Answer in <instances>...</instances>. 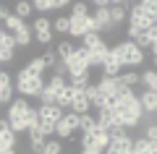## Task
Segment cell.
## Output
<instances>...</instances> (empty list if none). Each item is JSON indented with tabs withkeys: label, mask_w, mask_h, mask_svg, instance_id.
<instances>
[{
	"label": "cell",
	"mask_w": 157,
	"mask_h": 154,
	"mask_svg": "<svg viewBox=\"0 0 157 154\" xmlns=\"http://www.w3.org/2000/svg\"><path fill=\"white\" fill-rule=\"evenodd\" d=\"M113 110L118 112V120L123 123L126 128H139L141 118L147 115L144 107H141V102H139V97H136L134 89H128V86H123L118 92L115 102H113Z\"/></svg>",
	"instance_id": "cell-1"
},
{
	"label": "cell",
	"mask_w": 157,
	"mask_h": 154,
	"mask_svg": "<svg viewBox=\"0 0 157 154\" xmlns=\"http://www.w3.org/2000/svg\"><path fill=\"white\" fill-rule=\"evenodd\" d=\"M8 123H11V128L16 133L29 131L32 126L39 123V112H37V107H32L26 102V97H18L8 105Z\"/></svg>",
	"instance_id": "cell-2"
},
{
	"label": "cell",
	"mask_w": 157,
	"mask_h": 154,
	"mask_svg": "<svg viewBox=\"0 0 157 154\" xmlns=\"http://www.w3.org/2000/svg\"><path fill=\"white\" fill-rule=\"evenodd\" d=\"M121 60H123V68H139L144 63V50L134 42V39H126V42H118L115 47H110Z\"/></svg>",
	"instance_id": "cell-3"
},
{
	"label": "cell",
	"mask_w": 157,
	"mask_h": 154,
	"mask_svg": "<svg viewBox=\"0 0 157 154\" xmlns=\"http://www.w3.org/2000/svg\"><path fill=\"white\" fill-rule=\"evenodd\" d=\"M42 89H45L42 76H34V73H29L26 68L16 73V92L21 94V97H39Z\"/></svg>",
	"instance_id": "cell-4"
},
{
	"label": "cell",
	"mask_w": 157,
	"mask_h": 154,
	"mask_svg": "<svg viewBox=\"0 0 157 154\" xmlns=\"http://www.w3.org/2000/svg\"><path fill=\"white\" fill-rule=\"evenodd\" d=\"M107 144H110V133L105 128L97 126L94 131H86L81 133V149H97V152H105Z\"/></svg>",
	"instance_id": "cell-5"
},
{
	"label": "cell",
	"mask_w": 157,
	"mask_h": 154,
	"mask_svg": "<svg viewBox=\"0 0 157 154\" xmlns=\"http://www.w3.org/2000/svg\"><path fill=\"white\" fill-rule=\"evenodd\" d=\"M66 68H68V76H76V73H84V71H89V50L81 44V47H76V52H73L71 58H66Z\"/></svg>",
	"instance_id": "cell-6"
},
{
	"label": "cell",
	"mask_w": 157,
	"mask_h": 154,
	"mask_svg": "<svg viewBox=\"0 0 157 154\" xmlns=\"http://www.w3.org/2000/svg\"><path fill=\"white\" fill-rule=\"evenodd\" d=\"M155 21H157V16H152L141 3H139V6H134V8H128V26H136L139 32H147Z\"/></svg>",
	"instance_id": "cell-7"
},
{
	"label": "cell",
	"mask_w": 157,
	"mask_h": 154,
	"mask_svg": "<svg viewBox=\"0 0 157 154\" xmlns=\"http://www.w3.org/2000/svg\"><path fill=\"white\" fill-rule=\"evenodd\" d=\"M76 131H78V115L76 112H66V115L55 123V136L60 138V141L63 138H71Z\"/></svg>",
	"instance_id": "cell-8"
},
{
	"label": "cell",
	"mask_w": 157,
	"mask_h": 154,
	"mask_svg": "<svg viewBox=\"0 0 157 154\" xmlns=\"http://www.w3.org/2000/svg\"><path fill=\"white\" fill-rule=\"evenodd\" d=\"M32 32H34V39H37L39 44H50L52 42V18H47V16H39V18H34V26H32Z\"/></svg>",
	"instance_id": "cell-9"
},
{
	"label": "cell",
	"mask_w": 157,
	"mask_h": 154,
	"mask_svg": "<svg viewBox=\"0 0 157 154\" xmlns=\"http://www.w3.org/2000/svg\"><path fill=\"white\" fill-rule=\"evenodd\" d=\"M131 152H134V138H131L128 133L110 138V144H107V149H105V154H131Z\"/></svg>",
	"instance_id": "cell-10"
},
{
	"label": "cell",
	"mask_w": 157,
	"mask_h": 154,
	"mask_svg": "<svg viewBox=\"0 0 157 154\" xmlns=\"http://www.w3.org/2000/svg\"><path fill=\"white\" fill-rule=\"evenodd\" d=\"M97 86H100L102 94H107L110 99H115L118 92L123 89V84H121V78H118V76H105V73H102V78L97 81Z\"/></svg>",
	"instance_id": "cell-11"
},
{
	"label": "cell",
	"mask_w": 157,
	"mask_h": 154,
	"mask_svg": "<svg viewBox=\"0 0 157 154\" xmlns=\"http://www.w3.org/2000/svg\"><path fill=\"white\" fill-rule=\"evenodd\" d=\"M37 112H39V120H42V123H58L63 118V107L55 105V102H50V105H39Z\"/></svg>",
	"instance_id": "cell-12"
},
{
	"label": "cell",
	"mask_w": 157,
	"mask_h": 154,
	"mask_svg": "<svg viewBox=\"0 0 157 154\" xmlns=\"http://www.w3.org/2000/svg\"><path fill=\"white\" fill-rule=\"evenodd\" d=\"M92 16H71V37H76V39H81L84 34H89L92 32Z\"/></svg>",
	"instance_id": "cell-13"
},
{
	"label": "cell",
	"mask_w": 157,
	"mask_h": 154,
	"mask_svg": "<svg viewBox=\"0 0 157 154\" xmlns=\"http://www.w3.org/2000/svg\"><path fill=\"white\" fill-rule=\"evenodd\" d=\"M92 18L97 21V26H100V34L102 32H113V21H110V6H97L94 13H92Z\"/></svg>",
	"instance_id": "cell-14"
},
{
	"label": "cell",
	"mask_w": 157,
	"mask_h": 154,
	"mask_svg": "<svg viewBox=\"0 0 157 154\" xmlns=\"http://www.w3.org/2000/svg\"><path fill=\"white\" fill-rule=\"evenodd\" d=\"M81 44H84L89 52H105V50H110V47H107V42L100 37V32H89V34H84V37H81Z\"/></svg>",
	"instance_id": "cell-15"
},
{
	"label": "cell",
	"mask_w": 157,
	"mask_h": 154,
	"mask_svg": "<svg viewBox=\"0 0 157 154\" xmlns=\"http://www.w3.org/2000/svg\"><path fill=\"white\" fill-rule=\"evenodd\" d=\"M121 71H123V60L110 50L107 58H105V63H102V73H105V76H121Z\"/></svg>",
	"instance_id": "cell-16"
},
{
	"label": "cell",
	"mask_w": 157,
	"mask_h": 154,
	"mask_svg": "<svg viewBox=\"0 0 157 154\" xmlns=\"http://www.w3.org/2000/svg\"><path fill=\"white\" fill-rule=\"evenodd\" d=\"M26 133H29V146H32V152H34V154H39V152H42V146H45V141H47V136L42 133L39 123H37V126H32Z\"/></svg>",
	"instance_id": "cell-17"
},
{
	"label": "cell",
	"mask_w": 157,
	"mask_h": 154,
	"mask_svg": "<svg viewBox=\"0 0 157 154\" xmlns=\"http://www.w3.org/2000/svg\"><path fill=\"white\" fill-rule=\"evenodd\" d=\"M139 102H141V107H144L147 115H157V92L144 89V92H141V97H139Z\"/></svg>",
	"instance_id": "cell-18"
},
{
	"label": "cell",
	"mask_w": 157,
	"mask_h": 154,
	"mask_svg": "<svg viewBox=\"0 0 157 154\" xmlns=\"http://www.w3.org/2000/svg\"><path fill=\"white\" fill-rule=\"evenodd\" d=\"M89 107H92L89 97H86L84 92H78V89H76V97H73V105H71V112H76V115H84V112H89Z\"/></svg>",
	"instance_id": "cell-19"
},
{
	"label": "cell",
	"mask_w": 157,
	"mask_h": 154,
	"mask_svg": "<svg viewBox=\"0 0 157 154\" xmlns=\"http://www.w3.org/2000/svg\"><path fill=\"white\" fill-rule=\"evenodd\" d=\"M13 39H16V47H29V44L34 42V32L29 24H24L21 29H18L16 34H13Z\"/></svg>",
	"instance_id": "cell-20"
},
{
	"label": "cell",
	"mask_w": 157,
	"mask_h": 154,
	"mask_svg": "<svg viewBox=\"0 0 157 154\" xmlns=\"http://www.w3.org/2000/svg\"><path fill=\"white\" fill-rule=\"evenodd\" d=\"M110 21H113V26H121L123 21H128V8L123 6V3H118V6H110Z\"/></svg>",
	"instance_id": "cell-21"
},
{
	"label": "cell",
	"mask_w": 157,
	"mask_h": 154,
	"mask_svg": "<svg viewBox=\"0 0 157 154\" xmlns=\"http://www.w3.org/2000/svg\"><path fill=\"white\" fill-rule=\"evenodd\" d=\"M73 97H76V89L71 86V84H66V86L58 92V97H55V105H60V107H71L73 105Z\"/></svg>",
	"instance_id": "cell-22"
},
{
	"label": "cell",
	"mask_w": 157,
	"mask_h": 154,
	"mask_svg": "<svg viewBox=\"0 0 157 154\" xmlns=\"http://www.w3.org/2000/svg\"><path fill=\"white\" fill-rule=\"evenodd\" d=\"M3 24H6V29L11 34H16L18 29L26 24V18H21V16H16V13H6V18H3Z\"/></svg>",
	"instance_id": "cell-23"
},
{
	"label": "cell",
	"mask_w": 157,
	"mask_h": 154,
	"mask_svg": "<svg viewBox=\"0 0 157 154\" xmlns=\"http://www.w3.org/2000/svg\"><path fill=\"white\" fill-rule=\"evenodd\" d=\"M89 78H92V76H89V71H84V73H76V76H71V78H68V84H71L73 89H78V92H84V89L92 84Z\"/></svg>",
	"instance_id": "cell-24"
},
{
	"label": "cell",
	"mask_w": 157,
	"mask_h": 154,
	"mask_svg": "<svg viewBox=\"0 0 157 154\" xmlns=\"http://www.w3.org/2000/svg\"><path fill=\"white\" fill-rule=\"evenodd\" d=\"M45 68H47L45 58H29V60H26V71L34 73V76H42V73H45Z\"/></svg>",
	"instance_id": "cell-25"
},
{
	"label": "cell",
	"mask_w": 157,
	"mask_h": 154,
	"mask_svg": "<svg viewBox=\"0 0 157 154\" xmlns=\"http://www.w3.org/2000/svg\"><path fill=\"white\" fill-rule=\"evenodd\" d=\"M0 149H16V131L13 128L0 131Z\"/></svg>",
	"instance_id": "cell-26"
},
{
	"label": "cell",
	"mask_w": 157,
	"mask_h": 154,
	"mask_svg": "<svg viewBox=\"0 0 157 154\" xmlns=\"http://www.w3.org/2000/svg\"><path fill=\"white\" fill-rule=\"evenodd\" d=\"M52 32L55 34H68L71 32V16H58L52 21Z\"/></svg>",
	"instance_id": "cell-27"
},
{
	"label": "cell",
	"mask_w": 157,
	"mask_h": 154,
	"mask_svg": "<svg viewBox=\"0 0 157 154\" xmlns=\"http://www.w3.org/2000/svg\"><path fill=\"white\" fill-rule=\"evenodd\" d=\"M97 128V118H92L89 112H84V115H78V131L86 133V131H94Z\"/></svg>",
	"instance_id": "cell-28"
},
{
	"label": "cell",
	"mask_w": 157,
	"mask_h": 154,
	"mask_svg": "<svg viewBox=\"0 0 157 154\" xmlns=\"http://www.w3.org/2000/svg\"><path fill=\"white\" fill-rule=\"evenodd\" d=\"M39 154H63V144H60V138H47Z\"/></svg>",
	"instance_id": "cell-29"
},
{
	"label": "cell",
	"mask_w": 157,
	"mask_h": 154,
	"mask_svg": "<svg viewBox=\"0 0 157 154\" xmlns=\"http://www.w3.org/2000/svg\"><path fill=\"white\" fill-rule=\"evenodd\" d=\"M55 52H58V58H60V60H66V58H71L73 52H76V44H73V42H58Z\"/></svg>",
	"instance_id": "cell-30"
},
{
	"label": "cell",
	"mask_w": 157,
	"mask_h": 154,
	"mask_svg": "<svg viewBox=\"0 0 157 154\" xmlns=\"http://www.w3.org/2000/svg\"><path fill=\"white\" fill-rule=\"evenodd\" d=\"M118 78H121V84H123V86H128V89H134L136 84L141 81V76H139V73H136V71H128V73H121V76H118Z\"/></svg>",
	"instance_id": "cell-31"
},
{
	"label": "cell",
	"mask_w": 157,
	"mask_h": 154,
	"mask_svg": "<svg viewBox=\"0 0 157 154\" xmlns=\"http://www.w3.org/2000/svg\"><path fill=\"white\" fill-rule=\"evenodd\" d=\"M32 11H34L32 0H18V3H16V16H21V18H29V16H32Z\"/></svg>",
	"instance_id": "cell-32"
},
{
	"label": "cell",
	"mask_w": 157,
	"mask_h": 154,
	"mask_svg": "<svg viewBox=\"0 0 157 154\" xmlns=\"http://www.w3.org/2000/svg\"><path fill=\"white\" fill-rule=\"evenodd\" d=\"M66 84H68V81H66V76H55V73H52V76H50V81H47L45 86H47V89H52V92H55V97H58V92H60V89L66 86Z\"/></svg>",
	"instance_id": "cell-33"
},
{
	"label": "cell",
	"mask_w": 157,
	"mask_h": 154,
	"mask_svg": "<svg viewBox=\"0 0 157 154\" xmlns=\"http://www.w3.org/2000/svg\"><path fill=\"white\" fill-rule=\"evenodd\" d=\"M141 84L152 92H157V71H144L141 73Z\"/></svg>",
	"instance_id": "cell-34"
},
{
	"label": "cell",
	"mask_w": 157,
	"mask_h": 154,
	"mask_svg": "<svg viewBox=\"0 0 157 154\" xmlns=\"http://www.w3.org/2000/svg\"><path fill=\"white\" fill-rule=\"evenodd\" d=\"M34 11L39 13H47V11H55V0H32Z\"/></svg>",
	"instance_id": "cell-35"
},
{
	"label": "cell",
	"mask_w": 157,
	"mask_h": 154,
	"mask_svg": "<svg viewBox=\"0 0 157 154\" xmlns=\"http://www.w3.org/2000/svg\"><path fill=\"white\" fill-rule=\"evenodd\" d=\"M71 16H89V8H86V3H81V0L71 3Z\"/></svg>",
	"instance_id": "cell-36"
},
{
	"label": "cell",
	"mask_w": 157,
	"mask_h": 154,
	"mask_svg": "<svg viewBox=\"0 0 157 154\" xmlns=\"http://www.w3.org/2000/svg\"><path fill=\"white\" fill-rule=\"evenodd\" d=\"M144 136L149 138V141L157 144V120H149V123L144 126Z\"/></svg>",
	"instance_id": "cell-37"
},
{
	"label": "cell",
	"mask_w": 157,
	"mask_h": 154,
	"mask_svg": "<svg viewBox=\"0 0 157 154\" xmlns=\"http://www.w3.org/2000/svg\"><path fill=\"white\" fill-rule=\"evenodd\" d=\"M50 102H55V92L52 89H42V94H39V105H50Z\"/></svg>",
	"instance_id": "cell-38"
},
{
	"label": "cell",
	"mask_w": 157,
	"mask_h": 154,
	"mask_svg": "<svg viewBox=\"0 0 157 154\" xmlns=\"http://www.w3.org/2000/svg\"><path fill=\"white\" fill-rule=\"evenodd\" d=\"M11 102H13V86H8L0 92V105H11Z\"/></svg>",
	"instance_id": "cell-39"
},
{
	"label": "cell",
	"mask_w": 157,
	"mask_h": 154,
	"mask_svg": "<svg viewBox=\"0 0 157 154\" xmlns=\"http://www.w3.org/2000/svg\"><path fill=\"white\" fill-rule=\"evenodd\" d=\"M42 58H45L47 68H52V66H55V63H60V58H58V52H52V50H47V52H45V55H42Z\"/></svg>",
	"instance_id": "cell-40"
},
{
	"label": "cell",
	"mask_w": 157,
	"mask_h": 154,
	"mask_svg": "<svg viewBox=\"0 0 157 154\" xmlns=\"http://www.w3.org/2000/svg\"><path fill=\"white\" fill-rule=\"evenodd\" d=\"M39 128H42V133H45L47 138L55 136V123H42V120H39Z\"/></svg>",
	"instance_id": "cell-41"
},
{
	"label": "cell",
	"mask_w": 157,
	"mask_h": 154,
	"mask_svg": "<svg viewBox=\"0 0 157 154\" xmlns=\"http://www.w3.org/2000/svg\"><path fill=\"white\" fill-rule=\"evenodd\" d=\"M8 86H13V84H11V73L0 71V92H3V89H8Z\"/></svg>",
	"instance_id": "cell-42"
},
{
	"label": "cell",
	"mask_w": 157,
	"mask_h": 154,
	"mask_svg": "<svg viewBox=\"0 0 157 154\" xmlns=\"http://www.w3.org/2000/svg\"><path fill=\"white\" fill-rule=\"evenodd\" d=\"M73 0H55V8H68Z\"/></svg>",
	"instance_id": "cell-43"
},
{
	"label": "cell",
	"mask_w": 157,
	"mask_h": 154,
	"mask_svg": "<svg viewBox=\"0 0 157 154\" xmlns=\"http://www.w3.org/2000/svg\"><path fill=\"white\" fill-rule=\"evenodd\" d=\"M123 6L126 8H134V6H139V0H123Z\"/></svg>",
	"instance_id": "cell-44"
},
{
	"label": "cell",
	"mask_w": 157,
	"mask_h": 154,
	"mask_svg": "<svg viewBox=\"0 0 157 154\" xmlns=\"http://www.w3.org/2000/svg\"><path fill=\"white\" fill-rule=\"evenodd\" d=\"M81 154H105V152H97V149H81Z\"/></svg>",
	"instance_id": "cell-45"
},
{
	"label": "cell",
	"mask_w": 157,
	"mask_h": 154,
	"mask_svg": "<svg viewBox=\"0 0 157 154\" xmlns=\"http://www.w3.org/2000/svg\"><path fill=\"white\" fill-rule=\"evenodd\" d=\"M92 3H94V8H97V6H110L107 0H92Z\"/></svg>",
	"instance_id": "cell-46"
},
{
	"label": "cell",
	"mask_w": 157,
	"mask_h": 154,
	"mask_svg": "<svg viewBox=\"0 0 157 154\" xmlns=\"http://www.w3.org/2000/svg\"><path fill=\"white\" fill-rule=\"evenodd\" d=\"M0 154H16V149H0Z\"/></svg>",
	"instance_id": "cell-47"
},
{
	"label": "cell",
	"mask_w": 157,
	"mask_h": 154,
	"mask_svg": "<svg viewBox=\"0 0 157 154\" xmlns=\"http://www.w3.org/2000/svg\"><path fill=\"white\" fill-rule=\"evenodd\" d=\"M3 18H6V8L0 6V24H3Z\"/></svg>",
	"instance_id": "cell-48"
},
{
	"label": "cell",
	"mask_w": 157,
	"mask_h": 154,
	"mask_svg": "<svg viewBox=\"0 0 157 154\" xmlns=\"http://www.w3.org/2000/svg\"><path fill=\"white\" fill-rule=\"evenodd\" d=\"M107 3H110V6H118V3H123V0H107Z\"/></svg>",
	"instance_id": "cell-49"
},
{
	"label": "cell",
	"mask_w": 157,
	"mask_h": 154,
	"mask_svg": "<svg viewBox=\"0 0 157 154\" xmlns=\"http://www.w3.org/2000/svg\"><path fill=\"white\" fill-rule=\"evenodd\" d=\"M131 154H134V152H131Z\"/></svg>",
	"instance_id": "cell-50"
}]
</instances>
